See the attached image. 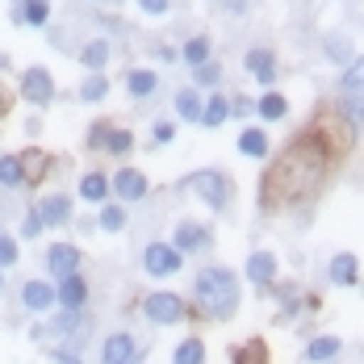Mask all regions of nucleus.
I'll list each match as a JSON object with an SVG mask.
<instances>
[{
    "mask_svg": "<svg viewBox=\"0 0 364 364\" xmlns=\"http://www.w3.org/2000/svg\"><path fill=\"white\" fill-rule=\"evenodd\" d=\"M172 364H205V343L201 339H184L176 348V356H172Z\"/></svg>",
    "mask_w": 364,
    "mask_h": 364,
    "instance_id": "21",
    "label": "nucleus"
},
{
    "mask_svg": "<svg viewBox=\"0 0 364 364\" xmlns=\"http://www.w3.org/2000/svg\"><path fill=\"white\" fill-rule=\"evenodd\" d=\"M331 159H335V146L327 143L323 130H310L306 139L289 143L285 155L272 164V172L264 176V205H289L310 197L323 184Z\"/></svg>",
    "mask_w": 364,
    "mask_h": 364,
    "instance_id": "1",
    "label": "nucleus"
},
{
    "mask_svg": "<svg viewBox=\"0 0 364 364\" xmlns=\"http://www.w3.org/2000/svg\"><path fill=\"white\" fill-rule=\"evenodd\" d=\"M176 109H181V117L197 122V117H201V97H197L193 88H184V92H176Z\"/></svg>",
    "mask_w": 364,
    "mask_h": 364,
    "instance_id": "28",
    "label": "nucleus"
},
{
    "mask_svg": "<svg viewBox=\"0 0 364 364\" xmlns=\"http://www.w3.org/2000/svg\"><path fill=\"white\" fill-rule=\"evenodd\" d=\"M55 301H59L63 310H72V314H75V310L88 301V285H84V277H80V272H75V277H63V285L55 289Z\"/></svg>",
    "mask_w": 364,
    "mask_h": 364,
    "instance_id": "9",
    "label": "nucleus"
},
{
    "mask_svg": "<svg viewBox=\"0 0 364 364\" xmlns=\"http://www.w3.org/2000/svg\"><path fill=\"white\" fill-rule=\"evenodd\" d=\"M109 188H117V197H126V201H139V197L146 193V176L134 172V168H122V172L113 176Z\"/></svg>",
    "mask_w": 364,
    "mask_h": 364,
    "instance_id": "12",
    "label": "nucleus"
},
{
    "mask_svg": "<svg viewBox=\"0 0 364 364\" xmlns=\"http://www.w3.org/2000/svg\"><path fill=\"white\" fill-rule=\"evenodd\" d=\"M235 364H268V343L264 339H247L235 348Z\"/></svg>",
    "mask_w": 364,
    "mask_h": 364,
    "instance_id": "19",
    "label": "nucleus"
},
{
    "mask_svg": "<svg viewBox=\"0 0 364 364\" xmlns=\"http://www.w3.org/2000/svg\"><path fill=\"white\" fill-rule=\"evenodd\" d=\"M9 264H17V243L9 235H0V268H9Z\"/></svg>",
    "mask_w": 364,
    "mask_h": 364,
    "instance_id": "36",
    "label": "nucleus"
},
{
    "mask_svg": "<svg viewBox=\"0 0 364 364\" xmlns=\"http://www.w3.org/2000/svg\"><path fill=\"white\" fill-rule=\"evenodd\" d=\"M46 0H21V9H17V17L21 21H30V26H46Z\"/></svg>",
    "mask_w": 364,
    "mask_h": 364,
    "instance_id": "27",
    "label": "nucleus"
},
{
    "mask_svg": "<svg viewBox=\"0 0 364 364\" xmlns=\"http://www.w3.org/2000/svg\"><path fill=\"white\" fill-rule=\"evenodd\" d=\"M327 59H335V63H352V42H348V38H327Z\"/></svg>",
    "mask_w": 364,
    "mask_h": 364,
    "instance_id": "33",
    "label": "nucleus"
},
{
    "mask_svg": "<svg viewBox=\"0 0 364 364\" xmlns=\"http://www.w3.org/2000/svg\"><path fill=\"white\" fill-rule=\"evenodd\" d=\"M331 281H335V285H356V255L352 252L335 255V259H331Z\"/></svg>",
    "mask_w": 364,
    "mask_h": 364,
    "instance_id": "17",
    "label": "nucleus"
},
{
    "mask_svg": "<svg viewBox=\"0 0 364 364\" xmlns=\"http://www.w3.org/2000/svg\"><path fill=\"white\" fill-rule=\"evenodd\" d=\"M4 109H9V101H4V92H0V113H4Z\"/></svg>",
    "mask_w": 364,
    "mask_h": 364,
    "instance_id": "44",
    "label": "nucleus"
},
{
    "mask_svg": "<svg viewBox=\"0 0 364 364\" xmlns=\"http://www.w3.org/2000/svg\"><path fill=\"white\" fill-rule=\"evenodd\" d=\"M80 63H84V68H88L92 75H97L101 68H105V63H109V42H105V38L88 42V46H84V55H80Z\"/></svg>",
    "mask_w": 364,
    "mask_h": 364,
    "instance_id": "16",
    "label": "nucleus"
},
{
    "mask_svg": "<svg viewBox=\"0 0 364 364\" xmlns=\"http://www.w3.org/2000/svg\"><path fill=\"white\" fill-rule=\"evenodd\" d=\"M184 59H188L193 68H201V63L210 59V38H193V42L184 46Z\"/></svg>",
    "mask_w": 364,
    "mask_h": 364,
    "instance_id": "32",
    "label": "nucleus"
},
{
    "mask_svg": "<svg viewBox=\"0 0 364 364\" xmlns=\"http://www.w3.org/2000/svg\"><path fill=\"white\" fill-rule=\"evenodd\" d=\"M130 143H134V139H130V130H109V139H105V146H109L113 155H126Z\"/></svg>",
    "mask_w": 364,
    "mask_h": 364,
    "instance_id": "34",
    "label": "nucleus"
},
{
    "mask_svg": "<svg viewBox=\"0 0 364 364\" xmlns=\"http://www.w3.org/2000/svg\"><path fill=\"white\" fill-rule=\"evenodd\" d=\"M101 364H134V335L130 331H113L101 343Z\"/></svg>",
    "mask_w": 364,
    "mask_h": 364,
    "instance_id": "7",
    "label": "nucleus"
},
{
    "mask_svg": "<svg viewBox=\"0 0 364 364\" xmlns=\"http://www.w3.org/2000/svg\"><path fill=\"white\" fill-rule=\"evenodd\" d=\"M210 243V230L205 226H197V222H181L176 226V252H197V247H205Z\"/></svg>",
    "mask_w": 364,
    "mask_h": 364,
    "instance_id": "13",
    "label": "nucleus"
},
{
    "mask_svg": "<svg viewBox=\"0 0 364 364\" xmlns=\"http://www.w3.org/2000/svg\"><path fill=\"white\" fill-rule=\"evenodd\" d=\"M21 235H26V239H38V235H42V218H38L34 210H30L26 222H21Z\"/></svg>",
    "mask_w": 364,
    "mask_h": 364,
    "instance_id": "38",
    "label": "nucleus"
},
{
    "mask_svg": "<svg viewBox=\"0 0 364 364\" xmlns=\"http://www.w3.org/2000/svg\"><path fill=\"white\" fill-rule=\"evenodd\" d=\"M146 318L151 323H159V327H168V323H181L184 318V301L176 297V293H151L143 301Z\"/></svg>",
    "mask_w": 364,
    "mask_h": 364,
    "instance_id": "3",
    "label": "nucleus"
},
{
    "mask_svg": "<svg viewBox=\"0 0 364 364\" xmlns=\"http://www.w3.org/2000/svg\"><path fill=\"white\" fill-rule=\"evenodd\" d=\"M21 97L30 101V105H50L55 101V80L46 68H30V72L21 75Z\"/></svg>",
    "mask_w": 364,
    "mask_h": 364,
    "instance_id": "4",
    "label": "nucleus"
},
{
    "mask_svg": "<svg viewBox=\"0 0 364 364\" xmlns=\"http://www.w3.org/2000/svg\"><path fill=\"white\" fill-rule=\"evenodd\" d=\"M239 151L252 155V159H264V155H268V134H264V130H243V134H239Z\"/></svg>",
    "mask_w": 364,
    "mask_h": 364,
    "instance_id": "20",
    "label": "nucleus"
},
{
    "mask_svg": "<svg viewBox=\"0 0 364 364\" xmlns=\"http://www.w3.org/2000/svg\"><path fill=\"white\" fill-rule=\"evenodd\" d=\"M46 268H50L55 277H75V268H80V252H75L72 243H55V247L46 252Z\"/></svg>",
    "mask_w": 364,
    "mask_h": 364,
    "instance_id": "8",
    "label": "nucleus"
},
{
    "mask_svg": "<svg viewBox=\"0 0 364 364\" xmlns=\"http://www.w3.org/2000/svg\"><path fill=\"white\" fill-rule=\"evenodd\" d=\"M109 130H113V126H105V122H97V126H92V134H88V143H92V146H101L105 139H109Z\"/></svg>",
    "mask_w": 364,
    "mask_h": 364,
    "instance_id": "40",
    "label": "nucleus"
},
{
    "mask_svg": "<svg viewBox=\"0 0 364 364\" xmlns=\"http://www.w3.org/2000/svg\"><path fill=\"white\" fill-rule=\"evenodd\" d=\"M255 109L264 113L268 122H277V117H285L289 105H285V97H281V92H268V97H259V105H255Z\"/></svg>",
    "mask_w": 364,
    "mask_h": 364,
    "instance_id": "29",
    "label": "nucleus"
},
{
    "mask_svg": "<svg viewBox=\"0 0 364 364\" xmlns=\"http://www.w3.org/2000/svg\"><path fill=\"white\" fill-rule=\"evenodd\" d=\"M21 176H26V181H38V176H46V155H38V151L21 155Z\"/></svg>",
    "mask_w": 364,
    "mask_h": 364,
    "instance_id": "31",
    "label": "nucleus"
},
{
    "mask_svg": "<svg viewBox=\"0 0 364 364\" xmlns=\"http://www.w3.org/2000/svg\"><path fill=\"white\" fill-rule=\"evenodd\" d=\"M155 84H159L155 72H130V75H126V88H130L134 97H151V92H155Z\"/></svg>",
    "mask_w": 364,
    "mask_h": 364,
    "instance_id": "26",
    "label": "nucleus"
},
{
    "mask_svg": "<svg viewBox=\"0 0 364 364\" xmlns=\"http://www.w3.org/2000/svg\"><path fill=\"white\" fill-rule=\"evenodd\" d=\"M188 188H193L201 201H210L214 210L226 205V176H222V172H193V176H188Z\"/></svg>",
    "mask_w": 364,
    "mask_h": 364,
    "instance_id": "5",
    "label": "nucleus"
},
{
    "mask_svg": "<svg viewBox=\"0 0 364 364\" xmlns=\"http://www.w3.org/2000/svg\"><path fill=\"white\" fill-rule=\"evenodd\" d=\"M247 277H252L255 285H272V277H277V255L255 252L252 259H247Z\"/></svg>",
    "mask_w": 364,
    "mask_h": 364,
    "instance_id": "14",
    "label": "nucleus"
},
{
    "mask_svg": "<svg viewBox=\"0 0 364 364\" xmlns=\"http://www.w3.org/2000/svg\"><path fill=\"white\" fill-rule=\"evenodd\" d=\"M139 4H143L146 13H168V4H172V0H139Z\"/></svg>",
    "mask_w": 364,
    "mask_h": 364,
    "instance_id": "42",
    "label": "nucleus"
},
{
    "mask_svg": "<svg viewBox=\"0 0 364 364\" xmlns=\"http://www.w3.org/2000/svg\"><path fill=\"white\" fill-rule=\"evenodd\" d=\"M197 301H201V310L226 318L239 306V281H235V272L230 268H201L197 272Z\"/></svg>",
    "mask_w": 364,
    "mask_h": 364,
    "instance_id": "2",
    "label": "nucleus"
},
{
    "mask_svg": "<svg viewBox=\"0 0 364 364\" xmlns=\"http://www.w3.org/2000/svg\"><path fill=\"white\" fill-rule=\"evenodd\" d=\"M21 181H26V176H21V159H17V155H4V159H0V184L13 188V184H21Z\"/></svg>",
    "mask_w": 364,
    "mask_h": 364,
    "instance_id": "30",
    "label": "nucleus"
},
{
    "mask_svg": "<svg viewBox=\"0 0 364 364\" xmlns=\"http://www.w3.org/2000/svg\"><path fill=\"white\" fill-rule=\"evenodd\" d=\"M226 113H230V105H226V97H210V105L201 109V117H197V122H205V126L214 130V126H222V122H226Z\"/></svg>",
    "mask_w": 364,
    "mask_h": 364,
    "instance_id": "25",
    "label": "nucleus"
},
{
    "mask_svg": "<svg viewBox=\"0 0 364 364\" xmlns=\"http://www.w3.org/2000/svg\"><path fill=\"white\" fill-rule=\"evenodd\" d=\"M193 75H197V84H218V68L214 63H201V68H193Z\"/></svg>",
    "mask_w": 364,
    "mask_h": 364,
    "instance_id": "37",
    "label": "nucleus"
},
{
    "mask_svg": "<svg viewBox=\"0 0 364 364\" xmlns=\"http://www.w3.org/2000/svg\"><path fill=\"white\" fill-rule=\"evenodd\" d=\"M122 226H126V214L117 205H105L101 210V230H122Z\"/></svg>",
    "mask_w": 364,
    "mask_h": 364,
    "instance_id": "35",
    "label": "nucleus"
},
{
    "mask_svg": "<svg viewBox=\"0 0 364 364\" xmlns=\"http://www.w3.org/2000/svg\"><path fill=\"white\" fill-rule=\"evenodd\" d=\"M339 88H343V92H360L364 88V59H352V63L339 72Z\"/></svg>",
    "mask_w": 364,
    "mask_h": 364,
    "instance_id": "22",
    "label": "nucleus"
},
{
    "mask_svg": "<svg viewBox=\"0 0 364 364\" xmlns=\"http://www.w3.org/2000/svg\"><path fill=\"white\" fill-rule=\"evenodd\" d=\"M21 306L34 310V314H42V310L55 306V289H50L46 281H26V285H21Z\"/></svg>",
    "mask_w": 364,
    "mask_h": 364,
    "instance_id": "10",
    "label": "nucleus"
},
{
    "mask_svg": "<svg viewBox=\"0 0 364 364\" xmlns=\"http://www.w3.org/2000/svg\"><path fill=\"white\" fill-rule=\"evenodd\" d=\"M348 117H352V126H360V122H364V97H360V101H352V105H348Z\"/></svg>",
    "mask_w": 364,
    "mask_h": 364,
    "instance_id": "41",
    "label": "nucleus"
},
{
    "mask_svg": "<svg viewBox=\"0 0 364 364\" xmlns=\"http://www.w3.org/2000/svg\"><path fill=\"white\" fill-rule=\"evenodd\" d=\"M80 197L92 201V205H101V201L109 197V181H105V172H88V176L80 181Z\"/></svg>",
    "mask_w": 364,
    "mask_h": 364,
    "instance_id": "15",
    "label": "nucleus"
},
{
    "mask_svg": "<svg viewBox=\"0 0 364 364\" xmlns=\"http://www.w3.org/2000/svg\"><path fill=\"white\" fill-rule=\"evenodd\" d=\"M247 72H252L259 84H272L277 63H272V55H268V50H252V55H247Z\"/></svg>",
    "mask_w": 364,
    "mask_h": 364,
    "instance_id": "18",
    "label": "nucleus"
},
{
    "mask_svg": "<svg viewBox=\"0 0 364 364\" xmlns=\"http://www.w3.org/2000/svg\"><path fill=\"white\" fill-rule=\"evenodd\" d=\"M34 214L42 218V226H46V222H50V226H63V222L72 218V201H68V197H59V193H55V197H42Z\"/></svg>",
    "mask_w": 364,
    "mask_h": 364,
    "instance_id": "11",
    "label": "nucleus"
},
{
    "mask_svg": "<svg viewBox=\"0 0 364 364\" xmlns=\"http://www.w3.org/2000/svg\"><path fill=\"white\" fill-rule=\"evenodd\" d=\"M306 356L314 364H323V360H331V356H339V339L335 335H323V339H314L310 348H306Z\"/></svg>",
    "mask_w": 364,
    "mask_h": 364,
    "instance_id": "23",
    "label": "nucleus"
},
{
    "mask_svg": "<svg viewBox=\"0 0 364 364\" xmlns=\"http://www.w3.org/2000/svg\"><path fill=\"white\" fill-rule=\"evenodd\" d=\"M109 97V80L97 72V75H88L84 80V88H80V101H105Z\"/></svg>",
    "mask_w": 364,
    "mask_h": 364,
    "instance_id": "24",
    "label": "nucleus"
},
{
    "mask_svg": "<svg viewBox=\"0 0 364 364\" xmlns=\"http://www.w3.org/2000/svg\"><path fill=\"white\" fill-rule=\"evenodd\" d=\"M0 289H4V272H0Z\"/></svg>",
    "mask_w": 364,
    "mask_h": 364,
    "instance_id": "45",
    "label": "nucleus"
},
{
    "mask_svg": "<svg viewBox=\"0 0 364 364\" xmlns=\"http://www.w3.org/2000/svg\"><path fill=\"white\" fill-rule=\"evenodd\" d=\"M168 139H176V126L172 122H155V143H168Z\"/></svg>",
    "mask_w": 364,
    "mask_h": 364,
    "instance_id": "39",
    "label": "nucleus"
},
{
    "mask_svg": "<svg viewBox=\"0 0 364 364\" xmlns=\"http://www.w3.org/2000/svg\"><path fill=\"white\" fill-rule=\"evenodd\" d=\"M50 360H55V364H80V356H75V352H55Z\"/></svg>",
    "mask_w": 364,
    "mask_h": 364,
    "instance_id": "43",
    "label": "nucleus"
},
{
    "mask_svg": "<svg viewBox=\"0 0 364 364\" xmlns=\"http://www.w3.org/2000/svg\"><path fill=\"white\" fill-rule=\"evenodd\" d=\"M143 264H146V272L151 277H168V272H176L184 264V255L172 247V243H151L143 252Z\"/></svg>",
    "mask_w": 364,
    "mask_h": 364,
    "instance_id": "6",
    "label": "nucleus"
}]
</instances>
